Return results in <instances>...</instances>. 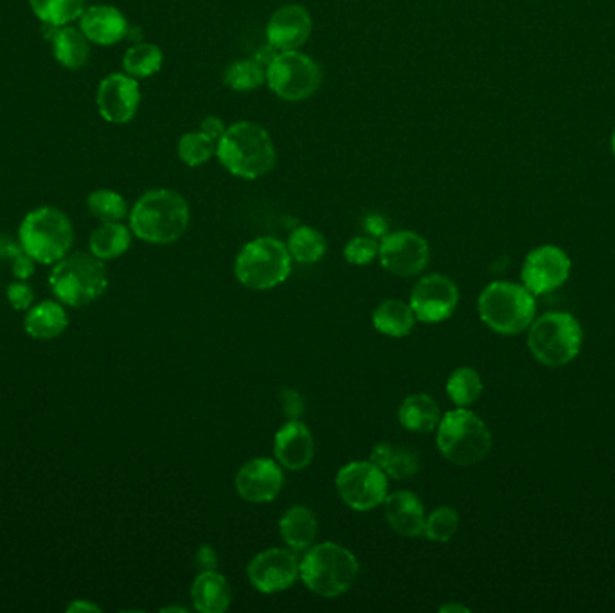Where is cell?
Here are the masks:
<instances>
[{"label":"cell","instance_id":"6da1fadb","mask_svg":"<svg viewBox=\"0 0 615 613\" xmlns=\"http://www.w3.org/2000/svg\"><path fill=\"white\" fill-rule=\"evenodd\" d=\"M216 157L234 177L258 180L276 168V146L267 130L252 121L227 126L216 143Z\"/></svg>","mask_w":615,"mask_h":613},{"label":"cell","instance_id":"7a4b0ae2","mask_svg":"<svg viewBox=\"0 0 615 613\" xmlns=\"http://www.w3.org/2000/svg\"><path fill=\"white\" fill-rule=\"evenodd\" d=\"M189 205L173 189L146 191L130 211V231L152 245L179 241L189 227Z\"/></svg>","mask_w":615,"mask_h":613},{"label":"cell","instance_id":"3957f363","mask_svg":"<svg viewBox=\"0 0 615 613\" xmlns=\"http://www.w3.org/2000/svg\"><path fill=\"white\" fill-rule=\"evenodd\" d=\"M357 556L339 543H313L299 560V581L315 596L335 599L346 594L358 578Z\"/></svg>","mask_w":615,"mask_h":613},{"label":"cell","instance_id":"277c9868","mask_svg":"<svg viewBox=\"0 0 615 613\" xmlns=\"http://www.w3.org/2000/svg\"><path fill=\"white\" fill-rule=\"evenodd\" d=\"M437 448L455 466H473L491 450V432L479 416L463 407L446 412L436 428Z\"/></svg>","mask_w":615,"mask_h":613},{"label":"cell","instance_id":"5b68a950","mask_svg":"<svg viewBox=\"0 0 615 613\" xmlns=\"http://www.w3.org/2000/svg\"><path fill=\"white\" fill-rule=\"evenodd\" d=\"M479 315L495 333L518 335L529 329L535 320V295L524 285L495 281L482 290Z\"/></svg>","mask_w":615,"mask_h":613},{"label":"cell","instance_id":"8992f818","mask_svg":"<svg viewBox=\"0 0 615 613\" xmlns=\"http://www.w3.org/2000/svg\"><path fill=\"white\" fill-rule=\"evenodd\" d=\"M292 272V258L286 243L261 236L249 241L234 261V276L238 283L254 292H265L283 285Z\"/></svg>","mask_w":615,"mask_h":613},{"label":"cell","instance_id":"52a82bcc","mask_svg":"<svg viewBox=\"0 0 615 613\" xmlns=\"http://www.w3.org/2000/svg\"><path fill=\"white\" fill-rule=\"evenodd\" d=\"M583 329L569 313L551 311L529 326L527 347L540 364L563 367L580 355Z\"/></svg>","mask_w":615,"mask_h":613},{"label":"cell","instance_id":"ba28073f","mask_svg":"<svg viewBox=\"0 0 615 613\" xmlns=\"http://www.w3.org/2000/svg\"><path fill=\"white\" fill-rule=\"evenodd\" d=\"M49 285L62 303L80 308L94 303L107 292V268L96 256L78 252L56 263L49 276Z\"/></svg>","mask_w":615,"mask_h":613},{"label":"cell","instance_id":"9c48e42d","mask_svg":"<svg viewBox=\"0 0 615 613\" xmlns=\"http://www.w3.org/2000/svg\"><path fill=\"white\" fill-rule=\"evenodd\" d=\"M72 223L56 207H38L20 223L18 240L31 258L51 265L67 256L72 245Z\"/></svg>","mask_w":615,"mask_h":613},{"label":"cell","instance_id":"30bf717a","mask_svg":"<svg viewBox=\"0 0 615 613\" xmlns=\"http://www.w3.org/2000/svg\"><path fill=\"white\" fill-rule=\"evenodd\" d=\"M267 85L283 101H304L321 89V65L301 51L277 53L267 65Z\"/></svg>","mask_w":615,"mask_h":613},{"label":"cell","instance_id":"8fae6325","mask_svg":"<svg viewBox=\"0 0 615 613\" xmlns=\"http://www.w3.org/2000/svg\"><path fill=\"white\" fill-rule=\"evenodd\" d=\"M335 488L342 502L353 511H373L389 495V477L371 461L344 464L335 477Z\"/></svg>","mask_w":615,"mask_h":613},{"label":"cell","instance_id":"7c38bea8","mask_svg":"<svg viewBox=\"0 0 615 613\" xmlns=\"http://www.w3.org/2000/svg\"><path fill=\"white\" fill-rule=\"evenodd\" d=\"M247 578L261 594L285 592L299 581L297 552L288 547L258 552L247 565Z\"/></svg>","mask_w":615,"mask_h":613},{"label":"cell","instance_id":"4fadbf2b","mask_svg":"<svg viewBox=\"0 0 615 613\" xmlns=\"http://www.w3.org/2000/svg\"><path fill=\"white\" fill-rule=\"evenodd\" d=\"M378 259L382 267L393 276H419L430 261V247L418 232H389L380 240Z\"/></svg>","mask_w":615,"mask_h":613},{"label":"cell","instance_id":"5bb4252c","mask_svg":"<svg viewBox=\"0 0 615 613\" xmlns=\"http://www.w3.org/2000/svg\"><path fill=\"white\" fill-rule=\"evenodd\" d=\"M409 303L418 322L437 324L454 315L459 304V290L450 277L428 274L412 288Z\"/></svg>","mask_w":615,"mask_h":613},{"label":"cell","instance_id":"9a60e30c","mask_svg":"<svg viewBox=\"0 0 615 613\" xmlns=\"http://www.w3.org/2000/svg\"><path fill=\"white\" fill-rule=\"evenodd\" d=\"M571 276V258L565 250L554 245H544L527 254L522 267V283L531 294L553 292Z\"/></svg>","mask_w":615,"mask_h":613},{"label":"cell","instance_id":"2e32d148","mask_svg":"<svg viewBox=\"0 0 615 613\" xmlns=\"http://www.w3.org/2000/svg\"><path fill=\"white\" fill-rule=\"evenodd\" d=\"M283 466L276 459L256 457L241 466L236 473L234 486L245 502L267 504L276 500L285 484Z\"/></svg>","mask_w":615,"mask_h":613},{"label":"cell","instance_id":"e0dca14e","mask_svg":"<svg viewBox=\"0 0 615 613\" xmlns=\"http://www.w3.org/2000/svg\"><path fill=\"white\" fill-rule=\"evenodd\" d=\"M141 105L139 83L128 74L114 72L99 83L98 108L101 117L114 123L125 125L134 119Z\"/></svg>","mask_w":615,"mask_h":613},{"label":"cell","instance_id":"ac0fdd59","mask_svg":"<svg viewBox=\"0 0 615 613\" xmlns=\"http://www.w3.org/2000/svg\"><path fill=\"white\" fill-rule=\"evenodd\" d=\"M312 15L299 4H286L276 9L267 22V40L277 53L299 51L312 36Z\"/></svg>","mask_w":615,"mask_h":613},{"label":"cell","instance_id":"d6986e66","mask_svg":"<svg viewBox=\"0 0 615 613\" xmlns=\"http://www.w3.org/2000/svg\"><path fill=\"white\" fill-rule=\"evenodd\" d=\"M274 457L290 471H303L315 457V441L310 428L299 419H288L274 437Z\"/></svg>","mask_w":615,"mask_h":613},{"label":"cell","instance_id":"ffe728a7","mask_svg":"<svg viewBox=\"0 0 615 613\" xmlns=\"http://www.w3.org/2000/svg\"><path fill=\"white\" fill-rule=\"evenodd\" d=\"M385 520L394 533L405 538H419L425 533L427 511L423 502L412 491H394L385 497Z\"/></svg>","mask_w":615,"mask_h":613},{"label":"cell","instance_id":"44dd1931","mask_svg":"<svg viewBox=\"0 0 615 613\" xmlns=\"http://www.w3.org/2000/svg\"><path fill=\"white\" fill-rule=\"evenodd\" d=\"M80 29L89 42L98 45H114L128 36L130 26L125 15L107 4L90 6L80 17Z\"/></svg>","mask_w":615,"mask_h":613},{"label":"cell","instance_id":"7402d4cb","mask_svg":"<svg viewBox=\"0 0 615 613\" xmlns=\"http://www.w3.org/2000/svg\"><path fill=\"white\" fill-rule=\"evenodd\" d=\"M191 601L200 613H225L231 608V585L218 570L198 572L191 587Z\"/></svg>","mask_w":615,"mask_h":613},{"label":"cell","instance_id":"603a6c76","mask_svg":"<svg viewBox=\"0 0 615 613\" xmlns=\"http://www.w3.org/2000/svg\"><path fill=\"white\" fill-rule=\"evenodd\" d=\"M279 534L288 549L304 552L317 540L319 534L317 516L313 515L312 509L308 507H288L285 515L279 520Z\"/></svg>","mask_w":615,"mask_h":613},{"label":"cell","instance_id":"cb8c5ba5","mask_svg":"<svg viewBox=\"0 0 615 613\" xmlns=\"http://www.w3.org/2000/svg\"><path fill=\"white\" fill-rule=\"evenodd\" d=\"M400 425L414 434H430L441 421V409L430 394L416 392L402 401L398 409Z\"/></svg>","mask_w":615,"mask_h":613},{"label":"cell","instance_id":"d4e9b609","mask_svg":"<svg viewBox=\"0 0 615 613\" xmlns=\"http://www.w3.org/2000/svg\"><path fill=\"white\" fill-rule=\"evenodd\" d=\"M416 315L410 303L402 299H385L373 311V326L385 337L403 338L412 333L416 326Z\"/></svg>","mask_w":615,"mask_h":613},{"label":"cell","instance_id":"484cf974","mask_svg":"<svg viewBox=\"0 0 615 613\" xmlns=\"http://www.w3.org/2000/svg\"><path fill=\"white\" fill-rule=\"evenodd\" d=\"M371 461L384 471L389 479L405 480L414 477L419 470L416 452L391 443H378L371 452Z\"/></svg>","mask_w":615,"mask_h":613},{"label":"cell","instance_id":"4316f807","mask_svg":"<svg viewBox=\"0 0 615 613\" xmlns=\"http://www.w3.org/2000/svg\"><path fill=\"white\" fill-rule=\"evenodd\" d=\"M51 42H53L54 58L58 63H62L63 67L76 71L89 62V38L81 33V29L58 27Z\"/></svg>","mask_w":615,"mask_h":613},{"label":"cell","instance_id":"83f0119b","mask_svg":"<svg viewBox=\"0 0 615 613\" xmlns=\"http://www.w3.org/2000/svg\"><path fill=\"white\" fill-rule=\"evenodd\" d=\"M130 245L132 231L121 222H103L90 234V252L101 261L121 258L130 249Z\"/></svg>","mask_w":615,"mask_h":613},{"label":"cell","instance_id":"f1b7e54d","mask_svg":"<svg viewBox=\"0 0 615 613\" xmlns=\"http://www.w3.org/2000/svg\"><path fill=\"white\" fill-rule=\"evenodd\" d=\"M69 319L62 306L54 301H45L38 304L33 310L27 313L26 326L27 335L36 340H51L60 337L67 329Z\"/></svg>","mask_w":615,"mask_h":613},{"label":"cell","instance_id":"f546056e","mask_svg":"<svg viewBox=\"0 0 615 613\" xmlns=\"http://www.w3.org/2000/svg\"><path fill=\"white\" fill-rule=\"evenodd\" d=\"M286 249L292 261H297L301 265H313L321 261L326 256L328 241L324 238L321 231L310 225H301L290 232Z\"/></svg>","mask_w":615,"mask_h":613},{"label":"cell","instance_id":"4dcf8cb0","mask_svg":"<svg viewBox=\"0 0 615 613\" xmlns=\"http://www.w3.org/2000/svg\"><path fill=\"white\" fill-rule=\"evenodd\" d=\"M36 17L49 26H69L83 15L87 0H29Z\"/></svg>","mask_w":615,"mask_h":613},{"label":"cell","instance_id":"1f68e13d","mask_svg":"<svg viewBox=\"0 0 615 613\" xmlns=\"http://www.w3.org/2000/svg\"><path fill=\"white\" fill-rule=\"evenodd\" d=\"M484 385L481 374L472 367H459L446 380V394L457 407H470L481 398Z\"/></svg>","mask_w":615,"mask_h":613},{"label":"cell","instance_id":"d6a6232c","mask_svg":"<svg viewBox=\"0 0 615 613\" xmlns=\"http://www.w3.org/2000/svg\"><path fill=\"white\" fill-rule=\"evenodd\" d=\"M162 62H164V54L159 45L141 42V44L132 45L126 51L125 58H123V69L128 76L141 80V78H150L161 71Z\"/></svg>","mask_w":615,"mask_h":613},{"label":"cell","instance_id":"836d02e7","mask_svg":"<svg viewBox=\"0 0 615 613\" xmlns=\"http://www.w3.org/2000/svg\"><path fill=\"white\" fill-rule=\"evenodd\" d=\"M223 81L234 92H252L267 83V69L259 60L243 58L227 67Z\"/></svg>","mask_w":615,"mask_h":613},{"label":"cell","instance_id":"e575fe53","mask_svg":"<svg viewBox=\"0 0 615 613\" xmlns=\"http://www.w3.org/2000/svg\"><path fill=\"white\" fill-rule=\"evenodd\" d=\"M179 157L189 168H200L216 155V141L200 132H188L179 141Z\"/></svg>","mask_w":615,"mask_h":613},{"label":"cell","instance_id":"d590c367","mask_svg":"<svg viewBox=\"0 0 615 613\" xmlns=\"http://www.w3.org/2000/svg\"><path fill=\"white\" fill-rule=\"evenodd\" d=\"M89 211L94 218L101 222H121L128 216V205L123 196L110 191V189H98L89 196Z\"/></svg>","mask_w":615,"mask_h":613},{"label":"cell","instance_id":"8d00e7d4","mask_svg":"<svg viewBox=\"0 0 615 613\" xmlns=\"http://www.w3.org/2000/svg\"><path fill=\"white\" fill-rule=\"evenodd\" d=\"M457 529H459V515L454 507H437L427 515L423 536L430 542L448 543L454 538Z\"/></svg>","mask_w":615,"mask_h":613},{"label":"cell","instance_id":"74e56055","mask_svg":"<svg viewBox=\"0 0 615 613\" xmlns=\"http://www.w3.org/2000/svg\"><path fill=\"white\" fill-rule=\"evenodd\" d=\"M380 243L373 236H357L349 240L344 247V258L349 265L355 267H366L371 265L378 258Z\"/></svg>","mask_w":615,"mask_h":613},{"label":"cell","instance_id":"f35d334b","mask_svg":"<svg viewBox=\"0 0 615 613\" xmlns=\"http://www.w3.org/2000/svg\"><path fill=\"white\" fill-rule=\"evenodd\" d=\"M8 301L15 310L24 311L33 304V290L29 288L27 285H22V283H15V285L8 286Z\"/></svg>","mask_w":615,"mask_h":613},{"label":"cell","instance_id":"ab89813d","mask_svg":"<svg viewBox=\"0 0 615 613\" xmlns=\"http://www.w3.org/2000/svg\"><path fill=\"white\" fill-rule=\"evenodd\" d=\"M281 407L285 410L286 418L299 419L303 416V396L294 389H285L281 392Z\"/></svg>","mask_w":615,"mask_h":613},{"label":"cell","instance_id":"60d3db41","mask_svg":"<svg viewBox=\"0 0 615 613\" xmlns=\"http://www.w3.org/2000/svg\"><path fill=\"white\" fill-rule=\"evenodd\" d=\"M11 265H13L11 268L13 274L20 281H26L35 274V259L31 258L27 252H22L18 258L13 259Z\"/></svg>","mask_w":615,"mask_h":613},{"label":"cell","instance_id":"b9f144b4","mask_svg":"<svg viewBox=\"0 0 615 613\" xmlns=\"http://www.w3.org/2000/svg\"><path fill=\"white\" fill-rule=\"evenodd\" d=\"M195 563H197L198 572L218 569V556H216L213 547L202 545L197 551V556H195Z\"/></svg>","mask_w":615,"mask_h":613},{"label":"cell","instance_id":"7bdbcfd3","mask_svg":"<svg viewBox=\"0 0 615 613\" xmlns=\"http://www.w3.org/2000/svg\"><path fill=\"white\" fill-rule=\"evenodd\" d=\"M366 231L369 232V236L373 238H384L385 234H389V225L385 222L384 216L380 214H369L366 218Z\"/></svg>","mask_w":615,"mask_h":613},{"label":"cell","instance_id":"ee69618b","mask_svg":"<svg viewBox=\"0 0 615 613\" xmlns=\"http://www.w3.org/2000/svg\"><path fill=\"white\" fill-rule=\"evenodd\" d=\"M225 128H227V126L223 125L222 119L216 116L205 117L204 121H202V125H200V130H202L204 134L209 135V137H213L216 143H218V139L222 137Z\"/></svg>","mask_w":615,"mask_h":613},{"label":"cell","instance_id":"f6af8a7d","mask_svg":"<svg viewBox=\"0 0 615 613\" xmlns=\"http://www.w3.org/2000/svg\"><path fill=\"white\" fill-rule=\"evenodd\" d=\"M22 252H26V250L22 249V245H17L15 241L9 240L8 236H0V259L13 261Z\"/></svg>","mask_w":615,"mask_h":613},{"label":"cell","instance_id":"bcb514c9","mask_svg":"<svg viewBox=\"0 0 615 613\" xmlns=\"http://www.w3.org/2000/svg\"><path fill=\"white\" fill-rule=\"evenodd\" d=\"M67 612H101L99 606L87 603V601H74L67 606Z\"/></svg>","mask_w":615,"mask_h":613},{"label":"cell","instance_id":"7dc6e473","mask_svg":"<svg viewBox=\"0 0 615 613\" xmlns=\"http://www.w3.org/2000/svg\"><path fill=\"white\" fill-rule=\"evenodd\" d=\"M439 612L441 613H468L470 612V608L464 605H457V603H448V605H443L439 608Z\"/></svg>","mask_w":615,"mask_h":613},{"label":"cell","instance_id":"c3c4849f","mask_svg":"<svg viewBox=\"0 0 615 613\" xmlns=\"http://www.w3.org/2000/svg\"><path fill=\"white\" fill-rule=\"evenodd\" d=\"M162 612H188V610L182 606H170V608H162Z\"/></svg>","mask_w":615,"mask_h":613},{"label":"cell","instance_id":"681fc988","mask_svg":"<svg viewBox=\"0 0 615 613\" xmlns=\"http://www.w3.org/2000/svg\"><path fill=\"white\" fill-rule=\"evenodd\" d=\"M610 146H612V153H614V157H615V130H614V134H612V139H610Z\"/></svg>","mask_w":615,"mask_h":613}]
</instances>
